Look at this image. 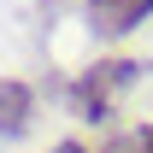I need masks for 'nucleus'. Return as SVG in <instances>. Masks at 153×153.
I'll return each instance as SVG.
<instances>
[{
	"label": "nucleus",
	"instance_id": "nucleus-1",
	"mask_svg": "<svg viewBox=\"0 0 153 153\" xmlns=\"http://www.w3.org/2000/svg\"><path fill=\"white\" fill-rule=\"evenodd\" d=\"M141 71V65H130V59H106V65H88V76L71 88V100H76V112L82 118H100L106 106H112V94L130 82V76Z\"/></svg>",
	"mask_w": 153,
	"mask_h": 153
},
{
	"label": "nucleus",
	"instance_id": "nucleus-2",
	"mask_svg": "<svg viewBox=\"0 0 153 153\" xmlns=\"http://www.w3.org/2000/svg\"><path fill=\"white\" fill-rule=\"evenodd\" d=\"M153 12V0H88V18H94L100 36H124Z\"/></svg>",
	"mask_w": 153,
	"mask_h": 153
},
{
	"label": "nucleus",
	"instance_id": "nucleus-3",
	"mask_svg": "<svg viewBox=\"0 0 153 153\" xmlns=\"http://www.w3.org/2000/svg\"><path fill=\"white\" fill-rule=\"evenodd\" d=\"M30 118H36V94H30V82L0 76V135H18Z\"/></svg>",
	"mask_w": 153,
	"mask_h": 153
},
{
	"label": "nucleus",
	"instance_id": "nucleus-4",
	"mask_svg": "<svg viewBox=\"0 0 153 153\" xmlns=\"http://www.w3.org/2000/svg\"><path fill=\"white\" fill-rule=\"evenodd\" d=\"M141 141H147V153H153V124H147V130H141Z\"/></svg>",
	"mask_w": 153,
	"mask_h": 153
},
{
	"label": "nucleus",
	"instance_id": "nucleus-5",
	"mask_svg": "<svg viewBox=\"0 0 153 153\" xmlns=\"http://www.w3.org/2000/svg\"><path fill=\"white\" fill-rule=\"evenodd\" d=\"M59 153H82V147H76V141H65V147H59Z\"/></svg>",
	"mask_w": 153,
	"mask_h": 153
}]
</instances>
